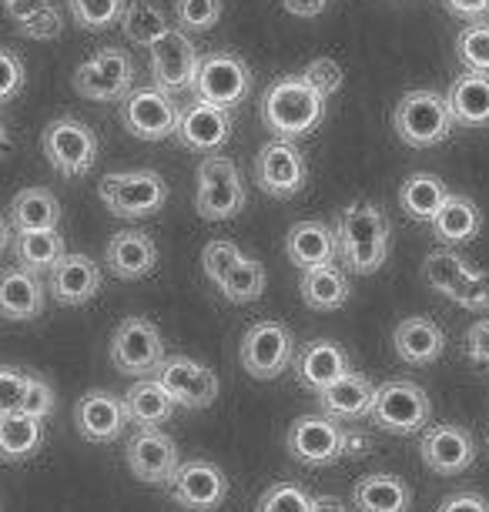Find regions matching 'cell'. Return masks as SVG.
Listing matches in <instances>:
<instances>
[{
	"mask_svg": "<svg viewBox=\"0 0 489 512\" xmlns=\"http://www.w3.org/2000/svg\"><path fill=\"white\" fill-rule=\"evenodd\" d=\"M128 0H67V11L84 31H108L121 24Z\"/></svg>",
	"mask_w": 489,
	"mask_h": 512,
	"instance_id": "cell-41",
	"label": "cell"
},
{
	"mask_svg": "<svg viewBox=\"0 0 489 512\" xmlns=\"http://www.w3.org/2000/svg\"><path fill=\"white\" fill-rule=\"evenodd\" d=\"M466 359L483 365V369H489V318H479V322H473L466 328Z\"/></svg>",
	"mask_w": 489,
	"mask_h": 512,
	"instance_id": "cell-50",
	"label": "cell"
},
{
	"mask_svg": "<svg viewBox=\"0 0 489 512\" xmlns=\"http://www.w3.org/2000/svg\"><path fill=\"white\" fill-rule=\"evenodd\" d=\"M299 292H302V302L315 308V312H339V308L349 302V278L335 265L312 268V272H302Z\"/></svg>",
	"mask_w": 489,
	"mask_h": 512,
	"instance_id": "cell-36",
	"label": "cell"
},
{
	"mask_svg": "<svg viewBox=\"0 0 489 512\" xmlns=\"http://www.w3.org/2000/svg\"><path fill=\"white\" fill-rule=\"evenodd\" d=\"M255 512H315V496L295 482H275L262 492Z\"/></svg>",
	"mask_w": 489,
	"mask_h": 512,
	"instance_id": "cell-45",
	"label": "cell"
},
{
	"mask_svg": "<svg viewBox=\"0 0 489 512\" xmlns=\"http://www.w3.org/2000/svg\"><path fill=\"white\" fill-rule=\"evenodd\" d=\"M369 419L376 422V429L389 432V436H412V432L429 429L433 402H429L423 385L409 379H389L376 389Z\"/></svg>",
	"mask_w": 489,
	"mask_h": 512,
	"instance_id": "cell-6",
	"label": "cell"
},
{
	"mask_svg": "<svg viewBox=\"0 0 489 512\" xmlns=\"http://www.w3.org/2000/svg\"><path fill=\"white\" fill-rule=\"evenodd\" d=\"M423 275L439 295H446V298H453V302H456V295L463 292V285L476 275V268L469 265L466 258H459L456 251L439 248V251H429V255H426Z\"/></svg>",
	"mask_w": 489,
	"mask_h": 512,
	"instance_id": "cell-39",
	"label": "cell"
},
{
	"mask_svg": "<svg viewBox=\"0 0 489 512\" xmlns=\"http://www.w3.org/2000/svg\"><path fill=\"white\" fill-rule=\"evenodd\" d=\"M44 442V419H34L27 412H4L0 419V456L4 462H21L34 456Z\"/></svg>",
	"mask_w": 489,
	"mask_h": 512,
	"instance_id": "cell-37",
	"label": "cell"
},
{
	"mask_svg": "<svg viewBox=\"0 0 489 512\" xmlns=\"http://www.w3.org/2000/svg\"><path fill=\"white\" fill-rule=\"evenodd\" d=\"M195 208L205 221H232L245 208V185L235 161L225 154H208L198 164V195Z\"/></svg>",
	"mask_w": 489,
	"mask_h": 512,
	"instance_id": "cell-7",
	"label": "cell"
},
{
	"mask_svg": "<svg viewBox=\"0 0 489 512\" xmlns=\"http://www.w3.org/2000/svg\"><path fill=\"white\" fill-rule=\"evenodd\" d=\"M104 258H108V272L114 278L134 282V278H145L155 272L158 245L145 235V231H118V235L108 238Z\"/></svg>",
	"mask_w": 489,
	"mask_h": 512,
	"instance_id": "cell-24",
	"label": "cell"
},
{
	"mask_svg": "<svg viewBox=\"0 0 489 512\" xmlns=\"http://www.w3.org/2000/svg\"><path fill=\"white\" fill-rule=\"evenodd\" d=\"M486 446H489V436H486Z\"/></svg>",
	"mask_w": 489,
	"mask_h": 512,
	"instance_id": "cell-57",
	"label": "cell"
},
{
	"mask_svg": "<svg viewBox=\"0 0 489 512\" xmlns=\"http://www.w3.org/2000/svg\"><path fill=\"white\" fill-rule=\"evenodd\" d=\"M54 389L47 385L44 379H34L31 375V385H27V395H24V402H21V412L27 415H34V419H47V415L54 412Z\"/></svg>",
	"mask_w": 489,
	"mask_h": 512,
	"instance_id": "cell-48",
	"label": "cell"
},
{
	"mask_svg": "<svg viewBox=\"0 0 489 512\" xmlns=\"http://www.w3.org/2000/svg\"><path fill=\"white\" fill-rule=\"evenodd\" d=\"M128 422H131L128 405H124V399H114L108 392H88L74 405V425H78L81 439H88V442L121 439Z\"/></svg>",
	"mask_w": 489,
	"mask_h": 512,
	"instance_id": "cell-22",
	"label": "cell"
},
{
	"mask_svg": "<svg viewBox=\"0 0 489 512\" xmlns=\"http://www.w3.org/2000/svg\"><path fill=\"white\" fill-rule=\"evenodd\" d=\"M419 456H423L426 469L436 472V476H459L476 462L479 449L476 439L469 436L463 425H429L419 439Z\"/></svg>",
	"mask_w": 489,
	"mask_h": 512,
	"instance_id": "cell-18",
	"label": "cell"
},
{
	"mask_svg": "<svg viewBox=\"0 0 489 512\" xmlns=\"http://www.w3.org/2000/svg\"><path fill=\"white\" fill-rule=\"evenodd\" d=\"M27 385H31V375L17 372V369H4L0 372V409L4 412H17L27 395Z\"/></svg>",
	"mask_w": 489,
	"mask_h": 512,
	"instance_id": "cell-47",
	"label": "cell"
},
{
	"mask_svg": "<svg viewBox=\"0 0 489 512\" xmlns=\"http://www.w3.org/2000/svg\"><path fill=\"white\" fill-rule=\"evenodd\" d=\"M44 308V285L27 268H7L0 282V312L7 322H31Z\"/></svg>",
	"mask_w": 489,
	"mask_h": 512,
	"instance_id": "cell-30",
	"label": "cell"
},
{
	"mask_svg": "<svg viewBox=\"0 0 489 512\" xmlns=\"http://www.w3.org/2000/svg\"><path fill=\"white\" fill-rule=\"evenodd\" d=\"M198 67H201V57L195 51V44H191V37L181 31V27H171V31L151 47V77H155V88L168 94H181L188 88L195 91Z\"/></svg>",
	"mask_w": 489,
	"mask_h": 512,
	"instance_id": "cell-15",
	"label": "cell"
},
{
	"mask_svg": "<svg viewBox=\"0 0 489 512\" xmlns=\"http://www.w3.org/2000/svg\"><path fill=\"white\" fill-rule=\"evenodd\" d=\"M305 175L309 164L295 141L275 138L255 154V185L268 198H295L305 188Z\"/></svg>",
	"mask_w": 489,
	"mask_h": 512,
	"instance_id": "cell-14",
	"label": "cell"
},
{
	"mask_svg": "<svg viewBox=\"0 0 489 512\" xmlns=\"http://www.w3.org/2000/svg\"><path fill=\"white\" fill-rule=\"evenodd\" d=\"M282 7L292 17H319L329 7V0H282Z\"/></svg>",
	"mask_w": 489,
	"mask_h": 512,
	"instance_id": "cell-54",
	"label": "cell"
},
{
	"mask_svg": "<svg viewBox=\"0 0 489 512\" xmlns=\"http://www.w3.org/2000/svg\"><path fill=\"white\" fill-rule=\"evenodd\" d=\"M7 221L17 231H51L61 225V201L47 188H24L14 195Z\"/></svg>",
	"mask_w": 489,
	"mask_h": 512,
	"instance_id": "cell-33",
	"label": "cell"
},
{
	"mask_svg": "<svg viewBox=\"0 0 489 512\" xmlns=\"http://www.w3.org/2000/svg\"><path fill=\"white\" fill-rule=\"evenodd\" d=\"M101 201L108 205L114 218L124 221H141L151 218L165 208L168 201V181L158 171H118V175L101 178L98 185Z\"/></svg>",
	"mask_w": 489,
	"mask_h": 512,
	"instance_id": "cell-5",
	"label": "cell"
},
{
	"mask_svg": "<svg viewBox=\"0 0 489 512\" xmlns=\"http://www.w3.org/2000/svg\"><path fill=\"white\" fill-rule=\"evenodd\" d=\"M319 402H322V412L339 422L369 419L372 402H376V385H372L366 375L349 372L335 385H329L325 392H319Z\"/></svg>",
	"mask_w": 489,
	"mask_h": 512,
	"instance_id": "cell-27",
	"label": "cell"
},
{
	"mask_svg": "<svg viewBox=\"0 0 489 512\" xmlns=\"http://www.w3.org/2000/svg\"><path fill=\"white\" fill-rule=\"evenodd\" d=\"M165 342H161V332L155 322L148 318H124V322L114 328L111 335V365L121 375H131V379H145V375L158 372L161 362H165Z\"/></svg>",
	"mask_w": 489,
	"mask_h": 512,
	"instance_id": "cell-9",
	"label": "cell"
},
{
	"mask_svg": "<svg viewBox=\"0 0 489 512\" xmlns=\"http://www.w3.org/2000/svg\"><path fill=\"white\" fill-rule=\"evenodd\" d=\"M14 258L17 265L27 268V272H54L61 265L64 251V238L57 235V228L51 231H17L14 235Z\"/></svg>",
	"mask_w": 489,
	"mask_h": 512,
	"instance_id": "cell-35",
	"label": "cell"
},
{
	"mask_svg": "<svg viewBox=\"0 0 489 512\" xmlns=\"http://www.w3.org/2000/svg\"><path fill=\"white\" fill-rule=\"evenodd\" d=\"M446 198H449V188L436 175H429V171H416V175H409L399 188L402 211H406L412 221H426V225L439 215Z\"/></svg>",
	"mask_w": 489,
	"mask_h": 512,
	"instance_id": "cell-34",
	"label": "cell"
},
{
	"mask_svg": "<svg viewBox=\"0 0 489 512\" xmlns=\"http://www.w3.org/2000/svg\"><path fill=\"white\" fill-rule=\"evenodd\" d=\"M168 489L178 506H185L191 512H215L228 496V479L215 462L191 459L181 462L178 472L168 482Z\"/></svg>",
	"mask_w": 489,
	"mask_h": 512,
	"instance_id": "cell-17",
	"label": "cell"
},
{
	"mask_svg": "<svg viewBox=\"0 0 489 512\" xmlns=\"http://www.w3.org/2000/svg\"><path fill=\"white\" fill-rule=\"evenodd\" d=\"M128 469L134 472V479L148 482V486H168L171 476L181 466L178 456V442L161 429H141L138 436L128 442Z\"/></svg>",
	"mask_w": 489,
	"mask_h": 512,
	"instance_id": "cell-19",
	"label": "cell"
},
{
	"mask_svg": "<svg viewBox=\"0 0 489 512\" xmlns=\"http://www.w3.org/2000/svg\"><path fill=\"white\" fill-rule=\"evenodd\" d=\"M392 124H396L402 144H409V148H433V144H443L453 134L456 121L453 111H449L446 94L416 88L399 98L396 111H392Z\"/></svg>",
	"mask_w": 489,
	"mask_h": 512,
	"instance_id": "cell-4",
	"label": "cell"
},
{
	"mask_svg": "<svg viewBox=\"0 0 489 512\" xmlns=\"http://www.w3.org/2000/svg\"><path fill=\"white\" fill-rule=\"evenodd\" d=\"M265 128L275 138L295 141L312 134L325 118V98L315 88H309V81L299 77H278L275 84H268L258 104Z\"/></svg>",
	"mask_w": 489,
	"mask_h": 512,
	"instance_id": "cell-2",
	"label": "cell"
},
{
	"mask_svg": "<svg viewBox=\"0 0 489 512\" xmlns=\"http://www.w3.org/2000/svg\"><path fill=\"white\" fill-rule=\"evenodd\" d=\"M429 228L443 245H466L483 231V211H479L473 198L449 195L446 205L439 208V215L429 221Z\"/></svg>",
	"mask_w": 489,
	"mask_h": 512,
	"instance_id": "cell-31",
	"label": "cell"
},
{
	"mask_svg": "<svg viewBox=\"0 0 489 512\" xmlns=\"http://www.w3.org/2000/svg\"><path fill=\"white\" fill-rule=\"evenodd\" d=\"M436 512H489V499L483 492H473V489H463V492H453L439 502Z\"/></svg>",
	"mask_w": 489,
	"mask_h": 512,
	"instance_id": "cell-52",
	"label": "cell"
},
{
	"mask_svg": "<svg viewBox=\"0 0 489 512\" xmlns=\"http://www.w3.org/2000/svg\"><path fill=\"white\" fill-rule=\"evenodd\" d=\"M339 258L352 275H372L389 258V218L376 201H352L335 221Z\"/></svg>",
	"mask_w": 489,
	"mask_h": 512,
	"instance_id": "cell-1",
	"label": "cell"
},
{
	"mask_svg": "<svg viewBox=\"0 0 489 512\" xmlns=\"http://www.w3.org/2000/svg\"><path fill=\"white\" fill-rule=\"evenodd\" d=\"M285 255L295 268L302 272H312V268H325L335 262L339 255V235L325 225V221H299V225L289 228V238H285Z\"/></svg>",
	"mask_w": 489,
	"mask_h": 512,
	"instance_id": "cell-23",
	"label": "cell"
},
{
	"mask_svg": "<svg viewBox=\"0 0 489 512\" xmlns=\"http://www.w3.org/2000/svg\"><path fill=\"white\" fill-rule=\"evenodd\" d=\"M295 338L289 332V325L282 322H255L242 338V349H238V359H242V369L258 382L278 379L285 369L295 365Z\"/></svg>",
	"mask_w": 489,
	"mask_h": 512,
	"instance_id": "cell-10",
	"label": "cell"
},
{
	"mask_svg": "<svg viewBox=\"0 0 489 512\" xmlns=\"http://www.w3.org/2000/svg\"><path fill=\"white\" fill-rule=\"evenodd\" d=\"M248 94H252V71H248L242 57L232 51H215L201 57L195 98L218 104L225 111H235Z\"/></svg>",
	"mask_w": 489,
	"mask_h": 512,
	"instance_id": "cell-12",
	"label": "cell"
},
{
	"mask_svg": "<svg viewBox=\"0 0 489 512\" xmlns=\"http://www.w3.org/2000/svg\"><path fill=\"white\" fill-rule=\"evenodd\" d=\"M295 379H299L302 389L309 392H325L329 385H335L342 375H349V355L339 342H329V338H315V342H305L299 355H295Z\"/></svg>",
	"mask_w": 489,
	"mask_h": 512,
	"instance_id": "cell-21",
	"label": "cell"
},
{
	"mask_svg": "<svg viewBox=\"0 0 489 512\" xmlns=\"http://www.w3.org/2000/svg\"><path fill=\"white\" fill-rule=\"evenodd\" d=\"M121 121L134 138L141 141H165L178 134L181 108L168 91L161 88H134L128 98L121 101Z\"/></svg>",
	"mask_w": 489,
	"mask_h": 512,
	"instance_id": "cell-13",
	"label": "cell"
},
{
	"mask_svg": "<svg viewBox=\"0 0 489 512\" xmlns=\"http://www.w3.org/2000/svg\"><path fill=\"white\" fill-rule=\"evenodd\" d=\"M7 4H17V0H4V7H7Z\"/></svg>",
	"mask_w": 489,
	"mask_h": 512,
	"instance_id": "cell-56",
	"label": "cell"
},
{
	"mask_svg": "<svg viewBox=\"0 0 489 512\" xmlns=\"http://www.w3.org/2000/svg\"><path fill=\"white\" fill-rule=\"evenodd\" d=\"M352 506L356 512H409L412 489L392 472H369L352 486Z\"/></svg>",
	"mask_w": 489,
	"mask_h": 512,
	"instance_id": "cell-29",
	"label": "cell"
},
{
	"mask_svg": "<svg viewBox=\"0 0 489 512\" xmlns=\"http://www.w3.org/2000/svg\"><path fill=\"white\" fill-rule=\"evenodd\" d=\"M265 285H268L265 265L255 262V258H242V262L235 265V272L225 278L222 295L232 305H248V302H258V298H262Z\"/></svg>",
	"mask_w": 489,
	"mask_h": 512,
	"instance_id": "cell-40",
	"label": "cell"
},
{
	"mask_svg": "<svg viewBox=\"0 0 489 512\" xmlns=\"http://www.w3.org/2000/svg\"><path fill=\"white\" fill-rule=\"evenodd\" d=\"M369 449V439L362 432L345 429L339 419L332 415H302L295 419L289 429V452L295 462L309 469H322L332 466L345 456H359V452Z\"/></svg>",
	"mask_w": 489,
	"mask_h": 512,
	"instance_id": "cell-3",
	"label": "cell"
},
{
	"mask_svg": "<svg viewBox=\"0 0 489 512\" xmlns=\"http://www.w3.org/2000/svg\"><path fill=\"white\" fill-rule=\"evenodd\" d=\"M155 379L165 385V392L181 409H208L218 399V375L208 365L185 359V355H171L161 362Z\"/></svg>",
	"mask_w": 489,
	"mask_h": 512,
	"instance_id": "cell-16",
	"label": "cell"
},
{
	"mask_svg": "<svg viewBox=\"0 0 489 512\" xmlns=\"http://www.w3.org/2000/svg\"><path fill=\"white\" fill-rule=\"evenodd\" d=\"M101 265L88 255H64L51 272V295L61 305H84L101 292Z\"/></svg>",
	"mask_w": 489,
	"mask_h": 512,
	"instance_id": "cell-25",
	"label": "cell"
},
{
	"mask_svg": "<svg viewBox=\"0 0 489 512\" xmlns=\"http://www.w3.org/2000/svg\"><path fill=\"white\" fill-rule=\"evenodd\" d=\"M228 138H232V111L218 108L195 98L188 108H181V124H178V141L188 151L198 154H215L222 151Z\"/></svg>",
	"mask_w": 489,
	"mask_h": 512,
	"instance_id": "cell-20",
	"label": "cell"
},
{
	"mask_svg": "<svg viewBox=\"0 0 489 512\" xmlns=\"http://www.w3.org/2000/svg\"><path fill=\"white\" fill-rule=\"evenodd\" d=\"M449 111L459 128H486L489 124V74L463 71L446 91Z\"/></svg>",
	"mask_w": 489,
	"mask_h": 512,
	"instance_id": "cell-28",
	"label": "cell"
},
{
	"mask_svg": "<svg viewBox=\"0 0 489 512\" xmlns=\"http://www.w3.org/2000/svg\"><path fill=\"white\" fill-rule=\"evenodd\" d=\"M392 349L406 365H433L446 352V335L433 318H402L392 332Z\"/></svg>",
	"mask_w": 489,
	"mask_h": 512,
	"instance_id": "cell-26",
	"label": "cell"
},
{
	"mask_svg": "<svg viewBox=\"0 0 489 512\" xmlns=\"http://www.w3.org/2000/svg\"><path fill=\"white\" fill-rule=\"evenodd\" d=\"M121 31L134 47H148L151 51L171 27H168L165 11H161L155 0H128L124 17H121Z\"/></svg>",
	"mask_w": 489,
	"mask_h": 512,
	"instance_id": "cell-38",
	"label": "cell"
},
{
	"mask_svg": "<svg viewBox=\"0 0 489 512\" xmlns=\"http://www.w3.org/2000/svg\"><path fill=\"white\" fill-rule=\"evenodd\" d=\"M302 77L309 81V88H315L322 94V98H332V94L342 88L345 71H342L339 61H332V57H315V61L305 64Z\"/></svg>",
	"mask_w": 489,
	"mask_h": 512,
	"instance_id": "cell-46",
	"label": "cell"
},
{
	"mask_svg": "<svg viewBox=\"0 0 489 512\" xmlns=\"http://www.w3.org/2000/svg\"><path fill=\"white\" fill-rule=\"evenodd\" d=\"M456 305L469 308V312H489V272H479L476 268V275L456 295Z\"/></svg>",
	"mask_w": 489,
	"mask_h": 512,
	"instance_id": "cell-49",
	"label": "cell"
},
{
	"mask_svg": "<svg viewBox=\"0 0 489 512\" xmlns=\"http://www.w3.org/2000/svg\"><path fill=\"white\" fill-rule=\"evenodd\" d=\"M124 405H128V419L138 429H161L171 415H175V399L165 392L158 379H141L124 392Z\"/></svg>",
	"mask_w": 489,
	"mask_h": 512,
	"instance_id": "cell-32",
	"label": "cell"
},
{
	"mask_svg": "<svg viewBox=\"0 0 489 512\" xmlns=\"http://www.w3.org/2000/svg\"><path fill=\"white\" fill-rule=\"evenodd\" d=\"M222 0H175V21L185 34H205L222 21Z\"/></svg>",
	"mask_w": 489,
	"mask_h": 512,
	"instance_id": "cell-44",
	"label": "cell"
},
{
	"mask_svg": "<svg viewBox=\"0 0 489 512\" xmlns=\"http://www.w3.org/2000/svg\"><path fill=\"white\" fill-rule=\"evenodd\" d=\"M44 158L54 171H61L64 178H81L88 175L98 161V134L78 118H57L41 134Z\"/></svg>",
	"mask_w": 489,
	"mask_h": 512,
	"instance_id": "cell-8",
	"label": "cell"
},
{
	"mask_svg": "<svg viewBox=\"0 0 489 512\" xmlns=\"http://www.w3.org/2000/svg\"><path fill=\"white\" fill-rule=\"evenodd\" d=\"M315 512H349V509H345V502H342V499L322 496V499H315Z\"/></svg>",
	"mask_w": 489,
	"mask_h": 512,
	"instance_id": "cell-55",
	"label": "cell"
},
{
	"mask_svg": "<svg viewBox=\"0 0 489 512\" xmlns=\"http://www.w3.org/2000/svg\"><path fill=\"white\" fill-rule=\"evenodd\" d=\"M242 251H238L235 241H228V238H215V241H208L205 251H201V272H205V278L212 285L222 288L225 285V278L235 272V265L242 262Z\"/></svg>",
	"mask_w": 489,
	"mask_h": 512,
	"instance_id": "cell-43",
	"label": "cell"
},
{
	"mask_svg": "<svg viewBox=\"0 0 489 512\" xmlns=\"http://www.w3.org/2000/svg\"><path fill=\"white\" fill-rule=\"evenodd\" d=\"M443 7L459 21L473 24V21H486L489 17V0H443Z\"/></svg>",
	"mask_w": 489,
	"mask_h": 512,
	"instance_id": "cell-53",
	"label": "cell"
},
{
	"mask_svg": "<svg viewBox=\"0 0 489 512\" xmlns=\"http://www.w3.org/2000/svg\"><path fill=\"white\" fill-rule=\"evenodd\" d=\"M71 84L88 101H124L134 84L131 54L121 51V47H101L88 61L78 64Z\"/></svg>",
	"mask_w": 489,
	"mask_h": 512,
	"instance_id": "cell-11",
	"label": "cell"
},
{
	"mask_svg": "<svg viewBox=\"0 0 489 512\" xmlns=\"http://www.w3.org/2000/svg\"><path fill=\"white\" fill-rule=\"evenodd\" d=\"M0 67H4V98H0V101L11 104L24 88V64H21V57L7 47V51L0 54Z\"/></svg>",
	"mask_w": 489,
	"mask_h": 512,
	"instance_id": "cell-51",
	"label": "cell"
},
{
	"mask_svg": "<svg viewBox=\"0 0 489 512\" xmlns=\"http://www.w3.org/2000/svg\"><path fill=\"white\" fill-rule=\"evenodd\" d=\"M456 57L466 71L489 74V21H473L456 34Z\"/></svg>",
	"mask_w": 489,
	"mask_h": 512,
	"instance_id": "cell-42",
	"label": "cell"
}]
</instances>
